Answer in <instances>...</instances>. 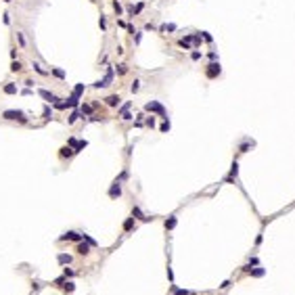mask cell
I'll use <instances>...</instances> for the list:
<instances>
[{
	"label": "cell",
	"instance_id": "obj_1",
	"mask_svg": "<svg viewBox=\"0 0 295 295\" xmlns=\"http://www.w3.org/2000/svg\"><path fill=\"white\" fill-rule=\"evenodd\" d=\"M2 119H6V122H19V124H27L30 122V117L25 115L23 111H19V109H6V111H2Z\"/></svg>",
	"mask_w": 295,
	"mask_h": 295
},
{
	"label": "cell",
	"instance_id": "obj_2",
	"mask_svg": "<svg viewBox=\"0 0 295 295\" xmlns=\"http://www.w3.org/2000/svg\"><path fill=\"white\" fill-rule=\"evenodd\" d=\"M113 76H115V71H113V67H107V73H105V78H101L99 82H94V84H92V88L101 90V88H107V86H111V82H113Z\"/></svg>",
	"mask_w": 295,
	"mask_h": 295
},
{
	"label": "cell",
	"instance_id": "obj_3",
	"mask_svg": "<svg viewBox=\"0 0 295 295\" xmlns=\"http://www.w3.org/2000/svg\"><path fill=\"white\" fill-rule=\"evenodd\" d=\"M145 111H149V113H157L159 117H168V113H165V109H163V105L161 103H157V101H149L147 105H145Z\"/></svg>",
	"mask_w": 295,
	"mask_h": 295
},
{
	"label": "cell",
	"instance_id": "obj_4",
	"mask_svg": "<svg viewBox=\"0 0 295 295\" xmlns=\"http://www.w3.org/2000/svg\"><path fill=\"white\" fill-rule=\"evenodd\" d=\"M222 73V67H220V61H212L207 67H205V76L207 80H216L218 76Z\"/></svg>",
	"mask_w": 295,
	"mask_h": 295
},
{
	"label": "cell",
	"instance_id": "obj_5",
	"mask_svg": "<svg viewBox=\"0 0 295 295\" xmlns=\"http://www.w3.org/2000/svg\"><path fill=\"white\" fill-rule=\"evenodd\" d=\"M38 94H40L44 101H46L48 105H53V103H57V101H59V96H57L55 92H50V90H44V88H40V90H38Z\"/></svg>",
	"mask_w": 295,
	"mask_h": 295
},
{
	"label": "cell",
	"instance_id": "obj_6",
	"mask_svg": "<svg viewBox=\"0 0 295 295\" xmlns=\"http://www.w3.org/2000/svg\"><path fill=\"white\" fill-rule=\"evenodd\" d=\"M59 241H71V243H80V241H82V235H80V232H76V230H69V232L61 235V237H59Z\"/></svg>",
	"mask_w": 295,
	"mask_h": 295
},
{
	"label": "cell",
	"instance_id": "obj_7",
	"mask_svg": "<svg viewBox=\"0 0 295 295\" xmlns=\"http://www.w3.org/2000/svg\"><path fill=\"white\" fill-rule=\"evenodd\" d=\"M109 197H111V199H119V197H122V184H119V180H115V182L111 184Z\"/></svg>",
	"mask_w": 295,
	"mask_h": 295
},
{
	"label": "cell",
	"instance_id": "obj_8",
	"mask_svg": "<svg viewBox=\"0 0 295 295\" xmlns=\"http://www.w3.org/2000/svg\"><path fill=\"white\" fill-rule=\"evenodd\" d=\"M2 92H4V94H9V96L19 94V86H17L15 82H6V84L2 86Z\"/></svg>",
	"mask_w": 295,
	"mask_h": 295
},
{
	"label": "cell",
	"instance_id": "obj_9",
	"mask_svg": "<svg viewBox=\"0 0 295 295\" xmlns=\"http://www.w3.org/2000/svg\"><path fill=\"white\" fill-rule=\"evenodd\" d=\"M32 69H34L38 76H42V78H48V76H50V69H44L38 61H32Z\"/></svg>",
	"mask_w": 295,
	"mask_h": 295
},
{
	"label": "cell",
	"instance_id": "obj_10",
	"mask_svg": "<svg viewBox=\"0 0 295 295\" xmlns=\"http://www.w3.org/2000/svg\"><path fill=\"white\" fill-rule=\"evenodd\" d=\"M191 40H193V34H186L184 38H180V40H178V46H180V48H184V50H193Z\"/></svg>",
	"mask_w": 295,
	"mask_h": 295
},
{
	"label": "cell",
	"instance_id": "obj_11",
	"mask_svg": "<svg viewBox=\"0 0 295 295\" xmlns=\"http://www.w3.org/2000/svg\"><path fill=\"white\" fill-rule=\"evenodd\" d=\"M119 103H122V96H119V94H109V96L105 99V105H107V107H119Z\"/></svg>",
	"mask_w": 295,
	"mask_h": 295
},
{
	"label": "cell",
	"instance_id": "obj_12",
	"mask_svg": "<svg viewBox=\"0 0 295 295\" xmlns=\"http://www.w3.org/2000/svg\"><path fill=\"white\" fill-rule=\"evenodd\" d=\"M76 153H73V149L69 147V145H65V147H61L59 149V157L61 159H69V157H73Z\"/></svg>",
	"mask_w": 295,
	"mask_h": 295
},
{
	"label": "cell",
	"instance_id": "obj_13",
	"mask_svg": "<svg viewBox=\"0 0 295 295\" xmlns=\"http://www.w3.org/2000/svg\"><path fill=\"white\" fill-rule=\"evenodd\" d=\"M50 76H53V78H57V80H61V82L67 78L65 69H61V67H50Z\"/></svg>",
	"mask_w": 295,
	"mask_h": 295
},
{
	"label": "cell",
	"instance_id": "obj_14",
	"mask_svg": "<svg viewBox=\"0 0 295 295\" xmlns=\"http://www.w3.org/2000/svg\"><path fill=\"white\" fill-rule=\"evenodd\" d=\"M76 251H78L80 255H88V253H90V245L84 243V239H82V241L78 243V247H76Z\"/></svg>",
	"mask_w": 295,
	"mask_h": 295
},
{
	"label": "cell",
	"instance_id": "obj_15",
	"mask_svg": "<svg viewBox=\"0 0 295 295\" xmlns=\"http://www.w3.org/2000/svg\"><path fill=\"white\" fill-rule=\"evenodd\" d=\"M132 218H136V220H142V222H149V220H153V218H147L142 212H140V207H132Z\"/></svg>",
	"mask_w": 295,
	"mask_h": 295
},
{
	"label": "cell",
	"instance_id": "obj_16",
	"mask_svg": "<svg viewBox=\"0 0 295 295\" xmlns=\"http://www.w3.org/2000/svg\"><path fill=\"white\" fill-rule=\"evenodd\" d=\"M23 69H25V67H23V63H21L19 59L11 61V71H13V73H21V71H23Z\"/></svg>",
	"mask_w": 295,
	"mask_h": 295
},
{
	"label": "cell",
	"instance_id": "obj_17",
	"mask_svg": "<svg viewBox=\"0 0 295 295\" xmlns=\"http://www.w3.org/2000/svg\"><path fill=\"white\" fill-rule=\"evenodd\" d=\"M80 117H82V113H80V109H73V111L69 113V117H67V124H69V126H73V124H76V122H78Z\"/></svg>",
	"mask_w": 295,
	"mask_h": 295
},
{
	"label": "cell",
	"instance_id": "obj_18",
	"mask_svg": "<svg viewBox=\"0 0 295 295\" xmlns=\"http://www.w3.org/2000/svg\"><path fill=\"white\" fill-rule=\"evenodd\" d=\"M71 260H73V258H71L69 253H59V255H57V262H59L61 266H65V264H71Z\"/></svg>",
	"mask_w": 295,
	"mask_h": 295
},
{
	"label": "cell",
	"instance_id": "obj_19",
	"mask_svg": "<svg viewBox=\"0 0 295 295\" xmlns=\"http://www.w3.org/2000/svg\"><path fill=\"white\" fill-rule=\"evenodd\" d=\"M92 109H94L92 105H86V103H84V105H80V113H82V119H84L86 115H92Z\"/></svg>",
	"mask_w": 295,
	"mask_h": 295
},
{
	"label": "cell",
	"instance_id": "obj_20",
	"mask_svg": "<svg viewBox=\"0 0 295 295\" xmlns=\"http://www.w3.org/2000/svg\"><path fill=\"white\" fill-rule=\"evenodd\" d=\"M176 224H178V218H176V216H170V218L165 220V228H168V230H174Z\"/></svg>",
	"mask_w": 295,
	"mask_h": 295
},
{
	"label": "cell",
	"instance_id": "obj_21",
	"mask_svg": "<svg viewBox=\"0 0 295 295\" xmlns=\"http://www.w3.org/2000/svg\"><path fill=\"white\" fill-rule=\"evenodd\" d=\"M247 272H249L251 276H255V278H260V276H264V274H266V270H264V268H249Z\"/></svg>",
	"mask_w": 295,
	"mask_h": 295
},
{
	"label": "cell",
	"instance_id": "obj_22",
	"mask_svg": "<svg viewBox=\"0 0 295 295\" xmlns=\"http://www.w3.org/2000/svg\"><path fill=\"white\" fill-rule=\"evenodd\" d=\"M63 291H65V293H73V291H76V283H73V281H65V283H63Z\"/></svg>",
	"mask_w": 295,
	"mask_h": 295
},
{
	"label": "cell",
	"instance_id": "obj_23",
	"mask_svg": "<svg viewBox=\"0 0 295 295\" xmlns=\"http://www.w3.org/2000/svg\"><path fill=\"white\" fill-rule=\"evenodd\" d=\"M15 36H17V42H19V46L25 50V48H27V42H25V36H23V32H17Z\"/></svg>",
	"mask_w": 295,
	"mask_h": 295
},
{
	"label": "cell",
	"instance_id": "obj_24",
	"mask_svg": "<svg viewBox=\"0 0 295 295\" xmlns=\"http://www.w3.org/2000/svg\"><path fill=\"white\" fill-rule=\"evenodd\" d=\"M86 147H88V140H78V145L73 147V153L78 155V153H80V151H84Z\"/></svg>",
	"mask_w": 295,
	"mask_h": 295
},
{
	"label": "cell",
	"instance_id": "obj_25",
	"mask_svg": "<svg viewBox=\"0 0 295 295\" xmlns=\"http://www.w3.org/2000/svg\"><path fill=\"white\" fill-rule=\"evenodd\" d=\"M115 71H117V76H126V73H128V65H126V63H119V65L115 67Z\"/></svg>",
	"mask_w": 295,
	"mask_h": 295
},
{
	"label": "cell",
	"instance_id": "obj_26",
	"mask_svg": "<svg viewBox=\"0 0 295 295\" xmlns=\"http://www.w3.org/2000/svg\"><path fill=\"white\" fill-rule=\"evenodd\" d=\"M113 11L117 13V17L124 13V6H122V2H119V0H113Z\"/></svg>",
	"mask_w": 295,
	"mask_h": 295
},
{
	"label": "cell",
	"instance_id": "obj_27",
	"mask_svg": "<svg viewBox=\"0 0 295 295\" xmlns=\"http://www.w3.org/2000/svg\"><path fill=\"white\" fill-rule=\"evenodd\" d=\"M132 228H134V218H128V220L124 222V230H126V232H130Z\"/></svg>",
	"mask_w": 295,
	"mask_h": 295
},
{
	"label": "cell",
	"instance_id": "obj_28",
	"mask_svg": "<svg viewBox=\"0 0 295 295\" xmlns=\"http://www.w3.org/2000/svg\"><path fill=\"white\" fill-rule=\"evenodd\" d=\"M140 84H142L140 80H134V82H132V86H130V90H132V94H136V92H138V90H140Z\"/></svg>",
	"mask_w": 295,
	"mask_h": 295
},
{
	"label": "cell",
	"instance_id": "obj_29",
	"mask_svg": "<svg viewBox=\"0 0 295 295\" xmlns=\"http://www.w3.org/2000/svg\"><path fill=\"white\" fill-rule=\"evenodd\" d=\"M53 107H55L57 111H65V109H67V105H65V101H61V99H59L57 103H53Z\"/></svg>",
	"mask_w": 295,
	"mask_h": 295
},
{
	"label": "cell",
	"instance_id": "obj_30",
	"mask_svg": "<svg viewBox=\"0 0 295 295\" xmlns=\"http://www.w3.org/2000/svg\"><path fill=\"white\" fill-rule=\"evenodd\" d=\"M237 174H239V163L237 161H232V165H230V174H228V178H237Z\"/></svg>",
	"mask_w": 295,
	"mask_h": 295
},
{
	"label": "cell",
	"instance_id": "obj_31",
	"mask_svg": "<svg viewBox=\"0 0 295 295\" xmlns=\"http://www.w3.org/2000/svg\"><path fill=\"white\" fill-rule=\"evenodd\" d=\"M42 117H44V119H50V117H53V109L48 107V103H46V107H44V113H42Z\"/></svg>",
	"mask_w": 295,
	"mask_h": 295
},
{
	"label": "cell",
	"instance_id": "obj_32",
	"mask_svg": "<svg viewBox=\"0 0 295 295\" xmlns=\"http://www.w3.org/2000/svg\"><path fill=\"white\" fill-rule=\"evenodd\" d=\"M174 30H176L174 23H163V25L159 27V32H174Z\"/></svg>",
	"mask_w": 295,
	"mask_h": 295
},
{
	"label": "cell",
	"instance_id": "obj_33",
	"mask_svg": "<svg viewBox=\"0 0 295 295\" xmlns=\"http://www.w3.org/2000/svg\"><path fill=\"white\" fill-rule=\"evenodd\" d=\"M82 239H84V241H86L90 247H96V241H94L92 237H90V235H82Z\"/></svg>",
	"mask_w": 295,
	"mask_h": 295
},
{
	"label": "cell",
	"instance_id": "obj_34",
	"mask_svg": "<svg viewBox=\"0 0 295 295\" xmlns=\"http://www.w3.org/2000/svg\"><path fill=\"white\" fill-rule=\"evenodd\" d=\"M193 44H195V46H199V44H201V32H195V34H193Z\"/></svg>",
	"mask_w": 295,
	"mask_h": 295
},
{
	"label": "cell",
	"instance_id": "obj_35",
	"mask_svg": "<svg viewBox=\"0 0 295 295\" xmlns=\"http://www.w3.org/2000/svg\"><path fill=\"white\" fill-rule=\"evenodd\" d=\"M86 90V84H76V88H73V92H78L80 96H82V92Z\"/></svg>",
	"mask_w": 295,
	"mask_h": 295
},
{
	"label": "cell",
	"instance_id": "obj_36",
	"mask_svg": "<svg viewBox=\"0 0 295 295\" xmlns=\"http://www.w3.org/2000/svg\"><path fill=\"white\" fill-rule=\"evenodd\" d=\"M99 25H101V30H103V32H107V19H105V15H101V19H99Z\"/></svg>",
	"mask_w": 295,
	"mask_h": 295
},
{
	"label": "cell",
	"instance_id": "obj_37",
	"mask_svg": "<svg viewBox=\"0 0 295 295\" xmlns=\"http://www.w3.org/2000/svg\"><path fill=\"white\" fill-rule=\"evenodd\" d=\"M23 84H25L27 88H34V86H36L38 82H36V80H32V78H25V80H23Z\"/></svg>",
	"mask_w": 295,
	"mask_h": 295
},
{
	"label": "cell",
	"instance_id": "obj_38",
	"mask_svg": "<svg viewBox=\"0 0 295 295\" xmlns=\"http://www.w3.org/2000/svg\"><path fill=\"white\" fill-rule=\"evenodd\" d=\"M142 42V32H134V44H140Z\"/></svg>",
	"mask_w": 295,
	"mask_h": 295
},
{
	"label": "cell",
	"instance_id": "obj_39",
	"mask_svg": "<svg viewBox=\"0 0 295 295\" xmlns=\"http://www.w3.org/2000/svg\"><path fill=\"white\" fill-rule=\"evenodd\" d=\"M119 117H122L124 122H130V119H132V113H130V111H124V113H119Z\"/></svg>",
	"mask_w": 295,
	"mask_h": 295
},
{
	"label": "cell",
	"instance_id": "obj_40",
	"mask_svg": "<svg viewBox=\"0 0 295 295\" xmlns=\"http://www.w3.org/2000/svg\"><path fill=\"white\" fill-rule=\"evenodd\" d=\"M73 274H76V272H73L71 268H65V270H63V276H65V278H71Z\"/></svg>",
	"mask_w": 295,
	"mask_h": 295
},
{
	"label": "cell",
	"instance_id": "obj_41",
	"mask_svg": "<svg viewBox=\"0 0 295 295\" xmlns=\"http://www.w3.org/2000/svg\"><path fill=\"white\" fill-rule=\"evenodd\" d=\"M168 130H170V119L165 117V119H163V124H161V132H168Z\"/></svg>",
	"mask_w": 295,
	"mask_h": 295
},
{
	"label": "cell",
	"instance_id": "obj_42",
	"mask_svg": "<svg viewBox=\"0 0 295 295\" xmlns=\"http://www.w3.org/2000/svg\"><path fill=\"white\" fill-rule=\"evenodd\" d=\"M2 21H4V25H11V15H9V11L2 15Z\"/></svg>",
	"mask_w": 295,
	"mask_h": 295
},
{
	"label": "cell",
	"instance_id": "obj_43",
	"mask_svg": "<svg viewBox=\"0 0 295 295\" xmlns=\"http://www.w3.org/2000/svg\"><path fill=\"white\" fill-rule=\"evenodd\" d=\"M191 59H193V61H199V59H201V53H199V50H193V53H191Z\"/></svg>",
	"mask_w": 295,
	"mask_h": 295
},
{
	"label": "cell",
	"instance_id": "obj_44",
	"mask_svg": "<svg viewBox=\"0 0 295 295\" xmlns=\"http://www.w3.org/2000/svg\"><path fill=\"white\" fill-rule=\"evenodd\" d=\"M130 107H132V103H130V101H128V103H124V105L119 107V113H124V111H128Z\"/></svg>",
	"mask_w": 295,
	"mask_h": 295
},
{
	"label": "cell",
	"instance_id": "obj_45",
	"mask_svg": "<svg viewBox=\"0 0 295 295\" xmlns=\"http://www.w3.org/2000/svg\"><path fill=\"white\" fill-rule=\"evenodd\" d=\"M67 145H69V147L73 149V147L78 145V138H73V136H71V138H67Z\"/></svg>",
	"mask_w": 295,
	"mask_h": 295
},
{
	"label": "cell",
	"instance_id": "obj_46",
	"mask_svg": "<svg viewBox=\"0 0 295 295\" xmlns=\"http://www.w3.org/2000/svg\"><path fill=\"white\" fill-rule=\"evenodd\" d=\"M147 126H149V128H153V126H155V117H153V113H151V117H147Z\"/></svg>",
	"mask_w": 295,
	"mask_h": 295
},
{
	"label": "cell",
	"instance_id": "obj_47",
	"mask_svg": "<svg viewBox=\"0 0 295 295\" xmlns=\"http://www.w3.org/2000/svg\"><path fill=\"white\" fill-rule=\"evenodd\" d=\"M17 59V46H11V61Z\"/></svg>",
	"mask_w": 295,
	"mask_h": 295
},
{
	"label": "cell",
	"instance_id": "obj_48",
	"mask_svg": "<svg viewBox=\"0 0 295 295\" xmlns=\"http://www.w3.org/2000/svg\"><path fill=\"white\" fill-rule=\"evenodd\" d=\"M201 34H203V36H201V38H203V40H205V42H212V36H209V34H207V32H201Z\"/></svg>",
	"mask_w": 295,
	"mask_h": 295
},
{
	"label": "cell",
	"instance_id": "obj_49",
	"mask_svg": "<svg viewBox=\"0 0 295 295\" xmlns=\"http://www.w3.org/2000/svg\"><path fill=\"white\" fill-rule=\"evenodd\" d=\"M176 295H191L186 289H176Z\"/></svg>",
	"mask_w": 295,
	"mask_h": 295
},
{
	"label": "cell",
	"instance_id": "obj_50",
	"mask_svg": "<svg viewBox=\"0 0 295 295\" xmlns=\"http://www.w3.org/2000/svg\"><path fill=\"white\" fill-rule=\"evenodd\" d=\"M228 287H230V281H224V283L220 285V289H228Z\"/></svg>",
	"mask_w": 295,
	"mask_h": 295
},
{
	"label": "cell",
	"instance_id": "obj_51",
	"mask_svg": "<svg viewBox=\"0 0 295 295\" xmlns=\"http://www.w3.org/2000/svg\"><path fill=\"white\" fill-rule=\"evenodd\" d=\"M260 264V260L258 258H251V262H249V266H258Z\"/></svg>",
	"mask_w": 295,
	"mask_h": 295
},
{
	"label": "cell",
	"instance_id": "obj_52",
	"mask_svg": "<svg viewBox=\"0 0 295 295\" xmlns=\"http://www.w3.org/2000/svg\"><path fill=\"white\" fill-rule=\"evenodd\" d=\"M247 149H249V145H247V142H243V145H241V153H247Z\"/></svg>",
	"mask_w": 295,
	"mask_h": 295
},
{
	"label": "cell",
	"instance_id": "obj_53",
	"mask_svg": "<svg viewBox=\"0 0 295 295\" xmlns=\"http://www.w3.org/2000/svg\"><path fill=\"white\" fill-rule=\"evenodd\" d=\"M168 278H170V281H174V272H172V268H168Z\"/></svg>",
	"mask_w": 295,
	"mask_h": 295
},
{
	"label": "cell",
	"instance_id": "obj_54",
	"mask_svg": "<svg viewBox=\"0 0 295 295\" xmlns=\"http://www.w3.org/2000/svg\"><path fill=\"white\" fill-rule=\"evenodd\" d=\"M2 2H13V0H2Z\"/></svg>",
	"mask_w": 295,
	"mask_h": 295
}]
</instances>
